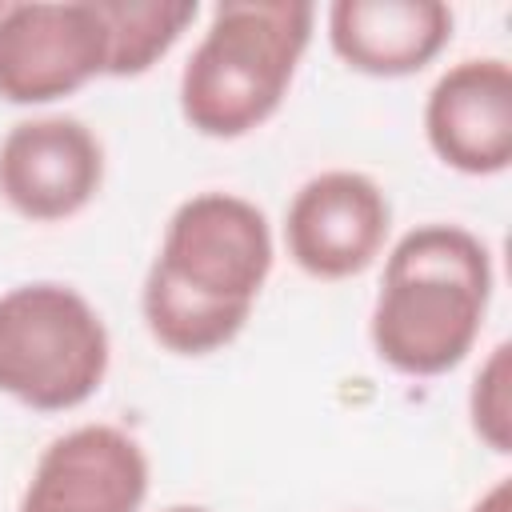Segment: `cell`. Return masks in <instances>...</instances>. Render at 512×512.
<instances>
[{
    "instance_id": "obj_1",
    "label": "cell",
    "mask_w": 512,
    "mask_h": 512,
    "mask_svg": "<svg viewBox=\"0 0 512 512\" xmlns=\"http://www.w3.org/2000/svg\"><path fill=\"white\" fill-rule=\"evenodd\" d=\"M276 260L268 216L236 192H196L164 224L144 276L140 312L152 340L176 356L232 344Z\"/></svg>"
},
{
    "instance_id": "obj_2",
    "label": "cell",
    "mask_w": 512,
    "mask_h": 512,
    "mask_svg": "<svg viewBox=\"0 0 512 512\" xmlns=\"http://www.w3.org/2000/svg\"><path fill=\"white\" fill-rule=\"evenodd\" d=\"M488 244L460 224H420L384 256L368 336L404 376H444L476 348L492 304Z\"/></svg>"
},
{
    "instance_id": "obj_3",
    "label": "cell",
    "mask_w": 512,
    "mask_h": 512,
    "mask_svg": "<svg viewBox=\"0 0 512 512\" xmlns=\"http://www.w3.org/2000/svg\"><path fill=\"white\" fill-rule=\"evenodd\" d=\"M316 8L304 0H224L180 72V116L192 132L236 140L276 116Z\"/></svg>"
},
{
    "instance_id": "obj_4",
    "label": "cell",
    "mask_w": 512,
    "mask_h": 512,
    "mask_svg": "<svg viewBox=\"0 0 512 512\" xmlns=\"http://www.w3.org/2000/svg\"><path fill=\"white\" fill-rule=\"evenodd\" d=\"M112 340L84 292L60 280L0 296V396L32 412H72L108 376Z\"/></svg>"
},
{
    "instance_id": "obj_5",
    "label": "cell",
    "mask_w": 512,
    "mask_h": 512,
    "mask_svg": "<svg viewBox=\"0 0 512 512\" xmlns=\"http://www.w3.org/2000/svg\"><path fill=\"white\" fill-rule=\"evenodd\" d=\"M108 72V28L96 0L0 4V100L52 104Z\"/></svg>"
},
{
    "instance_id": "obj_6",
    "label": "cell",
    "mask_w": 512,
    "mask_h": 512,
    "mask_svg": "<svg viewBox=\"0 0 512 512\" xmlns=\"http://www.w3.org/2000/svg\"><path fill=\"white\" fill-rule=\"evenodd\" d=\"M388 192L356 168H328L296 188L284 212V248L316 280L360 276L388 240Z\"/></svg>"
},
{
    "instance_id": "obj_7",
    "label": "cell",
    "mask_w": 512,
    "mask_h": 512,
    "mask_svg": "<svg viewBox=\"0 0 512 512\" xmlns=\"http://www.w3.org/2000/svg\"><path fill=\"white\" fill-rule=\"evenodd\" d=\"M104 184V148L76 116H32L0 140V200L36 224H56L92 204Z\"/></svg>"
},
{
    "instance_id": "obj_8",
    "label": "cell",
    "mask_w": 512,
    "mask_h": 512,
    "mask_svg": "<svg viewBox=\"0 0 512 512\" xmlns=\"http://www.w3.org/2000/svg\"><path fill=\"white\" fill-rule=\"evenodd\" d=\"M148 476V452L132 432L80 424L40 452L16 512H140Z\"/></svg>"
},
{
    "instance_id": "obj_9",
    "label": "cell",
    "mask_w": 512,
    "mask_h": 512,
    "mask_svg": "<svg viewBox=\"0 0 512 512\" xmlns=\"http://www.w3.org/2000/svg\"><path fill=\"white\" fill-rule=\"evenodd\" d=\"M424 136L440 164L496 176L512 164V68L500 56L452 64L424 100Z\"/></svg>"
},
{
    "instance_id": "obj_10",
    "label": "cell",
    "mask_w": 512,
    "mask_h": 512,
    "mask_svg": "<svg viewBox=\"0 0 512 512\" xmlns=\"http://www.w3.org/2000/svg\"><path fill=\"white\" fill-rule=\"evenodd\" d=\"M448 40L452 8L440 0H336L328 8L332 52L364 76H412L428 68Z\"/></svg>"
},
{
    "instance_id": "obj_11",
    "label": "cell",
    "mask_w": 512,
    "mask_h": 512,
    "mask_svg": "<svg viewBox=\"0 0 512 512\" xmlns=\"http://www.w3.org/2000/svg\"><path fill=\"white\" fill-rule=\"evenodd\" d=\"M108 28V72L140 76L148 72L196 20V0H96Z\"/></svg>"
},
{
    "instance_id": "obj_12",
    "label": "cell",
    "mask_w": 512,
    "mask_h": 512,
    "mask_svg": "<svg viewBox=\"0 0 512 512\" xmlns=\"http://www.w3.org/2000/svg\"><path fill=\"white\" fill-rule=\"evenodd\" d=\"M468 420L472 432L496 456L512 452V344L500 340L472 376L468 388Z\"/></svg>"
},
{
    "instance_id": "obj_13",
    "label": "cell",
    "mask_w": 512,
    "mask_h": 512,
    "mask_svg": "<svg viewBox=\"0 0 512 512\" xmlns=\"http://www.w3.org/2000/svg\"><path fill=\"white\" fill-rule=\"evenodd\" d=\"M468 512H512V480L508 476H500Z\"/></svg>"
},
{
    "instance_id": "obj_14",
    "label": "cell",
    "mask_w": 512,
    "mask_h": 512,
    "mask_svg": "<svg viewBox=\"0 0 512 512\" xmlns=\"http://www.w3.org/2000/svg\"><path fill=\"white\" fill-rule=\"evenodd\" d=\"M164 512H208V508H200V504H172V508H164Z\"/></svg>"
}]
</instances>
